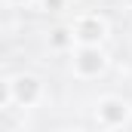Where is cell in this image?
Listing matches in <instances>:
<instances>
[{"label":"cell","instance_id":"obj_1","mask_svg":"<svg viewBox=\"0 0 132 132\" xmlns=\"http://www.w3.org/2000/svg\"><path fill=\"white\" fill-rule=\"evenodd\" d=\"M71 37H74L77 46H98L101 40L108 37V22L101 19L98 12H83L71 25Z\"/></svg>","mask_w":132,"mask_h":132},{"label":"cell","instance_id":"obj_2","mask_svg":"<svg viewBox=\"0 0 132 132\" xmlns=\"http://www.w3.org/2000/svg\"><path fill=\"white\" fill-rule=\"evenodd\" d=\"M71 68H74V74L80 80H92V77H98L101 71L108 68V55H104L101 46H77Z\"/></svg>","mask_w":132,"mask_h":132},{"label":"cell","instance_id":"obj_3","mask_svg":"<svg viewBox=\"0 0 132 132\" xmlns=\"http://www.w3.org/2000/svg\"><path fill=\"white\" fill-rule=\"evenodd\" d=\"M129 117H132L129 101L117 98V95H108L95 104V120H98L101 129H120V126L129 123Z\"/></svg>","mask_w":132,"mask_h":132},{"label":"cell","instance_id":"obj_4","mask_svg":"<svg viewBox=\"0 0 132 132\" xmlns=\"http://www.w3.org/2000/svg\"><path fill=\"white\" fill-rule=\"evenodd\" d=\"M9 92H12V101H15V104L31 108V104H37L40 95H43V83H40L34 74H19V77L9 80Z\"/></svg>","mask_w":132,"mask_h":132},{"label":"cell","instance_id":"obj_5","mask_svg":"<svg viewBox=\"0 0 132 132\" xmlns=\"http://www.w3.org/2000/svg\"><path fill=\"white\" fill-rule=\"evenodd\" d=\"M49 46H52V49H74L71 28H55V31H52V37H49Z\"/></svg>","mask_w":132,"mask_h":132},{"label":"cell","instance_id":"obj_6","mask_svg":"<svg viewBox=\"0 0 132 132\" xmlns=\"http://www.w3.org/2000/svg\"><path fill=\"white\" fill-rule=\"evenodd\" d=\"M40 6H43V12H59V9H65V0H40Z\"/></svg>","mask_w":132,"mask_h":132},{"label":"cell","instance_id":"obj_7","mask_svg":"<svg viewBox=\"0 0 132 132\" xmlns=\"http://www.w3.org/2000/svg\"><path fill=\"white\" fill-rule=\"evenodd\" d=\"M12 101V92H9V83L6 80H0V108H6Z\"/></svg>","mask_w":132,"mask_h":132},{"label":"cell","instance_id":"obj_8","mask_svg":"<svg viewBox=\"0 0 132 132\" xmlns=\"http://www.w3.org/2000/svg\"><path fill=\"white\" fill-rule=\"evenodd\" d=\"M6 3H12V6H25V3H31V0H6Z\"/></svg>","mask_w":132,"mask_h":132},{"label":"cell","instance_id":"obj_9","mask_svg":"<svg viewBox=\"0 0 132 132\" xmlns=\"http://www.w3.org/2000/svg\"><path fill=\"white\" fill-rule=\"evenodd\" d=\"M68 132H83V129H68Z\"/></svg>","mask_w":132,"mask_h":132},{"label":"cell","instance_id":"obj_10","mask_svg":"<svg viewBox=\"0 0 132 132\" xmlns=\"http://www.w3.org/2000/svg\"><path fill=\"white\" fill-rule=\"evenodd\" d=\"M129 6H132V0H129Z\"/></svg>","mask_w":132,"mask_h":132}]
</instances>
